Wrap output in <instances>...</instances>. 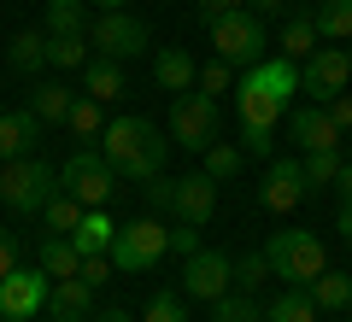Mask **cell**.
Instances as JSON below:
<instances>
[{"instance_id":"2e32d148","label":"cell","mask_w":352,"mask_h":322,"mask_svg":"<svg viewBox=\"0 0 352 322\" xmlns=\"http://www.w3.org/2000/svg\"><path fill=\"white\" fill-rule=\"evenodd\" d=\"M153 82L164 88V94H188V88H200V65H194L188 47H159L153 53Z\"/></svg>"},{"instance_id":"681fc988","label":"cell","mask_w":352,"mask_h":322,"mask_svg":"<svg viewBox=\"0 0 352 322\" xmlns=\"http://www.w3.org/2000/svg\"><path fill=\"white\" fill-rule=\"evenodd\" d=\"M88 6H100V12H118V6H124V0H88Z\"/></svg>"},{"instance_id":"5bb4252c","label":"cell","mask_w":352,"mask_h":322,"mask_svg":"<svg viewBox=\"0 0 352 322\" xmlns=\"http://www.w3.org/2000/svg\"><path fill=\"white\" fill-rule=\"evenodd\" d=\"M212 211H217V182L206 170H188V176L170 182V217H182L188 229H206Z\"/></svg>"},{"instance_id":"f6af8a7d","label":"cell","mask_w":352,"mask_h":322,"mask_svg":"<svg viewBox=\"0 0 352 322\" xmlns=\"http://www.w3.org/2000/svg\"><path fill=\"white\" fill-rule=\"evenodd\" d=\"M247 12H258V18H282V12H288V0H247Z\"/></svg>"},{"instance_id":"f5cc1de1","label":"cell","mask_w":352,"mask_h":322,"mask_svg":"<svg viewBox=\"0 0 352 322\" xmlns=\"http://www.w3.org/2000/svg\"><path fill=\"white\" fill-rule=\"evenodd\" d=\"M346 322H352V310H346Z\"/></svg>"},{"instance_id":"ee69618b","label":"cell","mask_w":352,"mask_h":322,"mask_svg":"<svg viewBox=\"0 0 352 322\" xmlns=\"http://www.w3.org/2000/svg\"><path fill=\"white\" fill-rule=\"evenodd\" d=\"M170 246L182 252V258H188V252H200V229H188V223H182V229H170Z\"/></svg>"},{"instance_id":"52a82bcc","label":"cell","mask_w":352,"mask_h":322,"mask_svg":"<svg viewBox=\"0 0 352 322\" xmlns=\"http://www.w3.org/2000/svg\"><path fill=\"white\" fill-rule=\"evenodd\" d=\"M217 129H223V112H217L212 94H200V88L170 94V129H164V135H170L182 152H206L217 141Z\"/></svg>"},{"instance_id":"e0dca14e","label":"cell","mask_w":352,"mask_h":322,"mask_svg":"<svg viewBox=\"0 0 352 322\" xmlns=\"http://www.w3.org/2000/svg\"><path fill=\"white\" fill-rule=\"evenodd\" d=\"M41 141V117L30 112V106H18V112H0V164L6 159H30Z\"/></svg>"},{"instance_id":"4dcf8cb0","label":"cell","mask_w":352,"mask_h":322,"mask_svg":"<svg viewBox=\"0 0 352 322\" xmlns=\"http://www.w3.org/2000/svg\"><path fill=\"white\" fill-rule=\"evenodd\" d=\"M88 59H94L88 36H47V65H59V71H82Z\"/></svg>"},{"instance_id":"7c38bea8","label":"cell","mask_w":352,"mask_h":322,"mask_svg":"<svg viewBox=\"0 0 352 322\" xmlns=\"http://www.w3.org/2000/svg\"><path fill=\"white\" fill-rule=\"evenodd\" d=\"M346 76H352V59H346V47H317V53H305L300 59V88L323 106L329 94H346Z\"/></svg>"},{"instance_id":"836d02e7","label":"cell","mask_w":352,"mask_h":322,"mask_svg":"<svg viewBox=\"0 0 352 322\" xmlns=\"http://www.w3.org/2000/svg\"><path fill=\"white\" fill-rule=\"evenodd\" d=\"M305 187H335V176H340V164H346V159H340V147L335 152H305Z\"/></svg>"},{"instance_id":"c3c4849f","label":"cell","mask_w":352,"mask_h":322,"mask_svg":"<svg viewBox=\"0 0 352 322\" xmlns=\"http://www.w3.org/2000/svg\"><path fill=\"white\" fill-rule=\"evenodd\" d=\"M335 229H340V235L352 240V205H340V217H335Z\"/></svg>"},{"instance_id":"1f68e13d","label":"cell","mask_w":352,"mask_h":322,"mask_svg":"<svg viewBox=\"0 0 352 322\" xmlns=\"http://www.w3.org/2000/svg\"><path fill=\"white\" fill-rule=\"evenodd\" d=\"M212 322H264V310H258L252 293H235V287H229L223 299H212Z\"/></svg>"},{"instance_id":"30bf717a","label":"cell","mask_w":352,"mask_h":322,"mask_svg":"<svg viewBox=\"0 0 352 322\" xmlns=\"http://www.w3.org/2000/svg\"><path fill=\"white\" fill-rule=\"evenodd\" d=\"M47 293H53V275L41 270V264H18L12 275H0V317L6 322L41 317V310H47Z\"/></svg>"},{"instance_id":"7402d4cb","label":"cell","mask_w":352,"mask_h":322,"mask_svg":"<svg viewBox=\"0 0 352 322\" xmlns=\"http://www.w3.org/2000/svg\"><path fill=\"white\" fill-rule=\"evenodd\" d=\"M6 65H12L18 76H36L41 65H47V30H18L12 47H6Z\"/></svg>"},{"instance_id":"5b68a950","label":"cell","mask_w":352,"mask_h":322,"mask_svg":"<svg viewBox=\"0 0 352 322\" xmlns=\"http://www.w3.org/2000/svg\"><path fill=\"white\" fill-rule=\"evenodd\" d=\"M212 47L223 65H235V71H252L258 59H270V24H264L258 12H223L212 24Z\"/></svg>"},{"instance_id":"9a60e30c","label":"cell","mask_w":352,"mask_h":322,"mask_svg":"<svg viewBox=\"0 0 352 322\" xmlns=\"http://www.w3.org/2000/svg\"><path fill=\"white\" fill-rule=\"evenodd\" d=\"M288 135L300 141L305 152H335L340 141H346V129L335 124V117H329V106H300V112H288Z\"/></svg>"},{"instance_id":"f907efd6","label":"cell","mask_w":352,"mask_h":322,"mask_svg":"<svg viewBox=\"0 0 352 322\" xmlns=\"http://www.w3.org/2000/svg\"><path fill=\"white\" fill-rule=\"evenodd\" d=\"M340 47H346V59H352V41H340Z\"/></svg>"},{"instance_id":"6da1fadb","label":"cell","mask_w":352,"mask_h":322,"mask_svg":"<svg viewBox=\"0 0 352 322\" xmlns=\"http://www.w3.org/2000/svg\"><path fill=\"white\" fill-rule=\"evenodd\" d=\"M100 152L118 170V182H153V176H164L170 135H164L153 117H112V124L100 129Z\"/></svg>"},{"instance_id":"ab89813d","label":"cell","mask_w":352,"mask_h":322,"mask_svg":"<svg viewBox=\"0 0 352 322\" xmlns=\"http://www.w3.org/2000/svg\"><path fill=\"white\" fill-rule=\"evenodd\" d=\"M241 6H247V0H200V6H194V18H200V24L212 30L223 12H241Z\"/></svg>"},{"instance_id":"603a6c76","label":"cell","mask_w":352,"mask_h":322,"mask_svg":"<svg viewBox=\"0 0 352 322\" xmlns=\"http://www.w3.org/2000/svg\"><path fill=\"white\" fill-rule=\"evenodd\" d=\"M305 293L317 299V310H352V270H323Z\"/></svg>"},{"instance_id":"e575fe53","label":"cell","mask_w":352,"mask_h":322,"mask_svg":"<svg viewBox=\"0 0 352 322\" xmlns=\"http://www.w3.org/2000/svg\"><path fill=\"white\" fill-rule=\"evenodd\" d=\"M264 275H270V258H264V252H247V258H235V293H258Z\"/></svg>"},{"instance_id":"d6a6232c","label":"cell","mask_w":352,"mask_h":322,"mask_svg":"<svg viewBox=\"0 0 352 322\" xmlns=\"http://www.w3.org/2000/svg\"><path fill=\"white\" fill-rule=\"evenodd\" d=\"M241 164H247V152L229 147V141H212V147H206V176H212V182H229Z\"/></svg>"},{"instance_id":"4316f807","label":"cell","mask_w":352,"mask_h":322,"mask_svg":"<svg viewBox=\"0 0 352 322\" xmlns=\"http://www.w3.org/2000/svg\"><path fill=\"white\" fill-rule=\"evenodd\" d=\"M82 211H88L82 199H71V194L59 187V194H53L47 205H41V229H47V235H71V229L82 223Z\"/></svg>"},{"instance_id":"ba28073f","label":"cell","mask_w":352,"mask_h":322,"mask_svg":"<svg viewBox=\"0 0 352 322\" xmlns=\"http://www.w3.org/2000/svg\"><path fill=\"white\" fill-rule=\"evenodd\" d=\"M59 187L94 211V205H106V199L118 194V170L106 164V152H100V147H76L71 159H65V170H59Z\"/></svg>"},{"instance_id":"60d3db41","label":"cell","mask_w":352,"mask_h":322,"mask_svg":"<svg viewBox=\"0 0 352 322\" xmlns=\"http://www.w3.org/2000/svg\"><path fill=\"white\" fill-rule=\"evenodd\" d=\"M241 152L247 159H270V129H241Z\"/></svg>"},{"instance_id":"83f0119b","label":"cell","mask_w":352,"mask_h":322,"mask_svg":"<svg viewBox=\"0 0 352 322\" xmlns=\"http://www.w3.org/2000/svg\"><path fill=\"white\" fill-rule=\"evenodd\" d=\"M88 0H47V36H88Z\"/></svg>"},{"instance_id":"f35d334b","label":"cell","mask_w":352,"mask_h":322,"mask_svg":"<svg viewBox=\"0 0 352 322\" xmlns=\"http://www.w3.org/2000/svg\"><path fill=\"white\" fill-rule=\"evenodd\" d=\"M76 275H82L88 287H106V281H112V258H106V252H94V258H82V270H76Z\"/></svg>"},{"instance_id":"7bdbcfd3","label":"cell","mask_w":352,"mask_h":322,"mask_svg":"<svg viewBox=\"0 0 352 322\" xmlns=\"http://www.w3.org/2000/svg\"><path fill=\"white\" fill-rule=\"evenodd\" d=\"M323 106H329V117H335V124H340V129L352 135V94H329Z\"/></svg>"},{"instance_id":"4fadbf2b","label":"cell","mask_w":352,"mask_h":322,"mask_svg":"<svg viewBox=\"0 0 352 322\" xmlns=\"http://www.w3.org/2000/svg\"><path fill=\"white\" fill-rule=\"evenodd\" d=\"M300 199H305V164L300 159H270L264 164V182H258V205L270 217H288Z\"/></svg>"},{"instance_id":"74e56055","label":"cell","mask_w":352,"mask_h":322,"mask_svg":"<svg viewBox=\"0 0 352 322\" xmlns=\"http://www.w3.org/2000/svg\"><path fill=\"white\" fill-rule=\"evenodd\" d=\"M18 264H24V240H18L12 229H0V275H12Z\"/></svg>"},{"instance_id":"bcb514c9","label":"cell","mask_w":352,"mask_h":322,"mask_svg":"<svg viewBox=\"0 0 352 322\" xmlns=\"http://www.w3.org/2000/svg\"><path fill=\"white\" fill-rule=\"evenodd\" d=\"M335 194H340V205H352V164H340V176H335Z\"/></svg>"},{"instance_id":"ffe728a7","label":"cell","mask_w":352,"mask_h":322,"mask_svg":"<svg viewBox=\"0 0 352 322\" xmlns=\"http://www.w3.org/2000/svg\"><path fill=\"white\" fill-rule=\"evenodd\" d=\"M112 235H118L112 211H106V205H94V211H82V223L71 229V246L82 252V258H94V252H112Z\"/></svg>"},{"instance_id":"9c48e42d","label":"cell","mask_w":352,"mask_h":322,"mask_svg":"<svg viewBox=\"0 0 352 322\" xmlns=\"http://www.w3.org/2000/svg\"><path fill=\"white\" fill-rule=\"evenodd\" d=\"M88 47L100 53V59H141V53L153 47V36H147V24H141L135 12H124V6H118V12H100L94 18V24H88Z\"/></svg>"},{"instance_id":"d4e9b609","label":"cell","mask_w":352,"mask_h":322,"mask_svg":"<svg viewBox=\"0 0 352 322\" xmlns=\"http://www.w3.org/2000/svg\"><path fill=\"white\" fill-rule=\"evenodd\" d=\"M311 24H317V41H352V0H323Z\"/></svg>"},{"instance_id":"d6986e66","label":"cell","mask_w":352,"mask_h":322,"mask_svg":"<svg viewBox=\"0 0 352 322\" xmlns=\"http://www.w3.org/2000/svg\"><path fill=\"white\" fill-rule=\"evenodd\" d=\"M82 88H88V100H100V106H112V100H124V88H129V76H124V65L118 59H94L82 65Z\"/></svg>"},{"instance_id":"484cf974","label":"cell","mask_w":352,"mask_h":322,"mask_svg":"<svg viewBox=\"0 0 352 322\" xmlns=\"http://www.w3.org/2000/svg\"><path fill=\"white\" fill-rule=\"evenodd\" d=\"M264 322H317V299L305 293V287H288V293H276V299H270Z\"/></svg>"},{"instance_id":"8d00e7d4","label":"cell","mask_w":352,"mask_h":322,"mask_svg":"<svg viewBox=\"0 0 352 322\" xmlns=\"http://www.w3.org/2000/svg\"><path fill=\"white\" fill-rule=\"evenodd\" d=\"M223 88H235V65H223V59H212V65H200V94H223Z\"/></svg>"},{"instance_id":"b9f144b4","label":"cell","mask_w":352,"mask_h":322,"mask_svg":"<svg viewBox=\"0 0 352 322\" xmlns=\"http://www.w3.org/2000/svg\"><path fill=\"white\" fill-rule=\"evenodd\" d=\"M147 205H153V217L170 211V176H153V182H147Z\"/></svg>"},{"instance_id":"f546056e","label":"cell","mask_w":352,"mask_h":322,"mask_svg":"<svg viewBox=\"0 0 352 322\" xmlns=\"http://www.w3.org/2000/svg\"><path fill=\"white\" fill-rule=\"evenodd\" d=\"M65 124H71V135H76V141H100V129H106V106L82 94V100H71Z\"/></svg>"},{"instance_id":"3957f363","label":"cell","mask_w":352,"mask_h":322,"mask_svg":"<svg viewBox=\"0 0 352 322\" xmlns=\"http://www.w3.org/2000/svg\"><path fill=\"white\" fill-rule=\"evenodd\" d=\"M59 194V170L47 159H6L0 164V205H12L18 217H41V205Z\"/></svg>"},{"instance_id":"cb8c5ba5","label":"cell","mask_w":352,"mask_h":322,"mask_svg":"<svg viewBox=\"0 0 352 322\" xmlns=\"http://www.w3.org/2000/svg\"><path fill=\"white\" fill-rule=\"evenodd\" d=\"M276 47H282V59H294V65H300L305 53H317V24H311V12H288Z\"/></svg>"},{"instance_id":"8992f818","label":"cell","mask_w":352,"mask_h":322,"mask_svg":"<svg viewBox=\"0 0 352 322\" xmlns=\"http://www.w3.org/2000/svg\"><path fill=\"white\" fill-rule=\"evenodd\" d=\"M164 252H170V229H164L159 217H129V223H118L106 258H112V270H124V275H147Z\"/></svg>"},{"instance_id":"277c9868","label":"cell","mask_w":352,"mask_h":322,"mask_svg":"<svg viewBox=\"0 0 352 322\" xmlns=\"http://www.w3.org/2000/svg\"><path fill=\"white\" fill-rule=\"evenodd\" d=\"M264 258H270V275H282L288 287H311L329 270V252H323V240L311 229H282V235H270Z\"/></svg>"},{"instance_id":"7a4b0ae2","label":"cell","mask_w":352,"mask_h":322,"mask_svg":"<svg viewBox=\"0 0 352 322\" xmlns=\"http://www.w3.org/2000/svg\"><path fill=\"white\" fill-rule=\"evenodd\" d=\"M294 94H300V65L294 59H258L247 76L235 82V112H241V129H276L288 117Z\"/></svg>"},{"instance_id":"f1b7e54d","label":"cell","mask_w":352,"mask_h":322,"mask_svg":"<svg viewBox=\"0 0 352 322\" xmlns=\"http://www.w3.org/2000/svg\"><path fill=\"white\" fill-rule=\"evenodd\" d=\"M71 88L65 82H36V94H30V112L41 117V124H65V112H71Z\"/></svg>"},{"instance_id":"8fae6325","label":"cell","mask_w":352,"mask_h":322,"mask_svg":"<svg viewBox=\"0 0 352 322\" xmlns=\"http://www.w3.org/2000/svg\"><path fill=\"white\" fill-rule=\"evenodd\" d=\"M229 287H235V258L229 252H212V246H200V252H188L182 258V293L188 299H223Z\"/></svg>"},{"instance_id":"7dc6e473","label":"cell","mask_w":352,"mask_h":322,"mask_svg":"<svg viewBox=\"0 0 352 322\" xmlns=\"http://www.w3.org/2000/svg\"><path fill=\"white\" fill-rule=\"evenodd\" d=\"M94 322H129V310H118V305H106V310H94Z\"/></svg>"},{"instance_id":"d590c367","label":"cell","mask_w":352,"mask_h":322,"mask_svg":"<svg viewBox=\"0 0 352 322\" xmlns=\"http://www.w3.org/2000/svg\"><path fill=\"white\" fill-rule=\"evenodd\" d=\"M141 322H188V305L164 287V293H153L147 299V310H141Z\"/></svg>"},{"instance_id":"816d5d0a","label":"cell","mask_w":352,"mask_h":322,"mask_svg":"<svg viewBox=\"0 0 352 322\" xmlns=\"http://www.w3.org/2000/svg\"><path fill=\"white\" fill-rule=\"evenodd\" d=\"M24 322H36V317H24Z\"/></svg>"},{"instance_id":"ac0fdd59","label":"cell","mask_w":352,"mask_h":322,"mask_svg":"<svg viewBox=\"0 0 352 322\" xmlns=\"http://www.w3.org/2000/svg\"><path fill=\"white\" fill-rule=\"evenodd\" d=\"M47 317H53V322H94V287H88L82 275H71V281H53V293H47Z\"/></svg>"},{"instance_id":"44dd1931","label":"cell","mask_w":352,"mask_h":322,"mask_svg":"<svg viewBox=\"0 0 352 322\" xmlns=\"http://www.w3.org/2000/svg\"><path fill=\"white\" fill-rule=\"evenodd\" d=\"M36 264L53 275V281H71V275L82 270V252L71 246V235H41V246H36Z\"/></svg>"}]
</instances>
